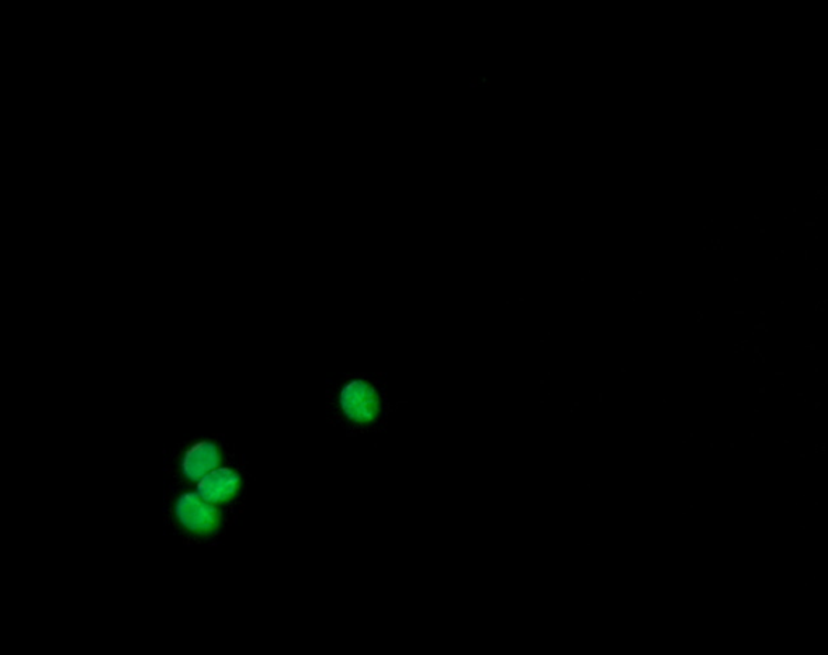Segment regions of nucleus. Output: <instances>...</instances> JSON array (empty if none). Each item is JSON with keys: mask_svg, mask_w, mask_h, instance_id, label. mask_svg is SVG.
I'll use <instances>...</instances> for the list:
<instances>
[{"mask_svg": "<svg viewBox=\"0 0 828 655\" xmlns=\"http://www.w3.org/2000/svg\"><path fill=\"white\" fill-rule=\"evenodd\" d=\"M329 421L348 437L384 434L389 431L398 404L380 373L343 374L325 391Z\"/></svg>", "mask_w": 828, "mask_h": 655, "instance_id": "nucleus-1", "label": "nucleus"}, {"mask_svg": "<svg viewBox=\"0 0 828 655\" xmlns=\"http://www.w3.org/2000/svg\"><path fill=\"white\" fill-rule=\"evenodd\" d=\"M230 463H235L234 450L224 437H195L172 450L165 459V471L169 480L192 485Z\"/></svg>", "mask_w": 828, "mask_h": 655, "instance_id": "nucleus-3", "label": "nucleus"}, {"mask_svg": "<svg viewBox=\"0 0 828 655\" xmlns=\"http://www.w3.org/2000/svg\"><path fill=\"white\" fill-rule=\"evenodd\" d=\"M244 505L219 507L204 501L190 485L169 480L164 491V523L185 546H217L241 515Z\"/></svg>", "mask_w": 828, "mask_h": 655, "instance_id": "nucleus-2", "label": "nucleus"}, {"mask_svg": "<svg viewBox=\"0 0 828 655\" xmlns=\"http://www.w3.org/2000/svg\"><path fill=\"white\" fill-rule=\"evenodd\" d=\"M249 474L244 464L230 463L211 471L209 474L190 485L197 494L219 507H234L244 505L248 494Z\"/></svg>", "mask_w": 828, "mask_h": 655, "instance_id": "nucleus-4", "label": "nucleus"}]
</instances>
